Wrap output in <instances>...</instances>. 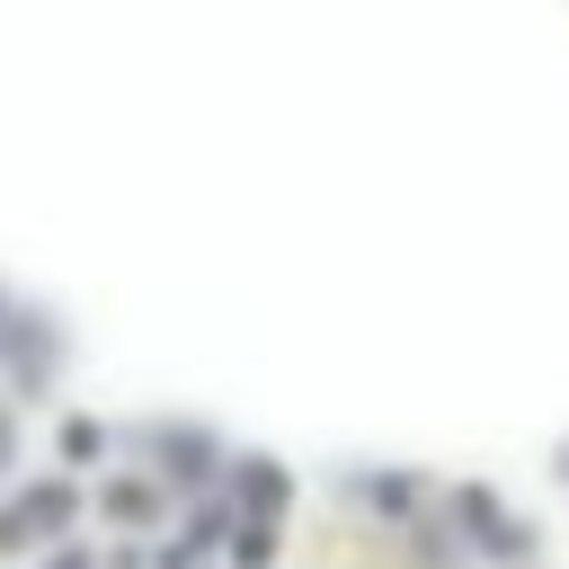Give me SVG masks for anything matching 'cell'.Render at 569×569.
Instances as JSON below:
<instances>
[{
  "label": "cell",
  "mask_w": 569,
  "mask_h": 569,
  "mask_svg": "<svg viewBox=\"0 0 569 569\" xmlns=\"http://www.w3.org/2000/svg\"><path fill=\"white\" fill-rule=\"evenodd\" d=\"M0 462H9V418H0Z\"/></svg>",
  "instance_id": "obj_7"
},
{
  "label": "cell",
  "mask_w": 569,
  "mask_h": 569,
  "mask_svg": "<svg viewBox=\"0 0 569 569\" xmlns=\"http://www.w3.org/2000/svg\"><path fill=\"white\" fill-rule=\"evenodd\" d=\"M231 489H240L258 516H276V507H284V471H276V462H240V471H231Z\"/></svg>",
  "instance_id": "obj_3"
},
{
  "label": "cell",
  "mask_w": 569,
  "mask_h": 569,
  "mask_svg": "<svg viewBox=\"0 0 569 569\" xmlns=\"http://www.w3.org/2000/svg\"><path fill=\"white\" fill-rule=\"evenodd\" d=\"M71 507H80V489H71V480H44V489H27V507H18V525H27V533H53V525H62Z\"/></svg>",
  "instance_id": "obj_2"
},
{
  "label": "cell",
  "mask_w": 569,
  "mask_h": 569,
  "mask_svg": "<svg viewBox=\"0 0 569 569\" xmlns=\"http://www.w3.org/2000/svg\"><path fill=\"white\" fill-rule=\"evenodd\" d=\"M347 507L400 516V507H418V480H409V471H347Z\"/></svg>",
  "instance_id": "obj_1"
},
{
  "label": "cell",
  "mask_w": 569,
  "mask_h": 569,
  "mask_svg": "<svg viewBox=\"0 0 569 569\" xmlns=\"http://www.w3.org/2000/svg\"><path fill=\"white\" fill-rule=\"evenodd\" d=\"M107 507H116L124 525H151V480H116V489H107Z\"/></svg>",
  "instance_id": "obj_4"
},
{
  "label": "cell",
  "mask_w": 569,
  "mask_h": 569,
  "mask_svg": "<svg viewBox=\"0 0 569 569\" xmlns=\"http://www.w3.org/2000/svg\"><path fill=\"white\" fill-rule=\"evenodd\" d=\"M98 445H107V436H98L89 418H71V427H62V462H98Z\"/></svg>",
  "instance_id": "obj_5"
},
{
  "label": "cell",
  "mask_w": 569,
  "mask_h": 569,
  "mask_svg": "<svg viewBox=\"0 0 569 569\" xmlns=\"http://www.w3.org/2000/svg\"><path fill=\"white\" fill-rule=\"evenodd\" d=\"M53 569H89V560H80V551H62V560H53Z\"/></svg>",
  "instance_id": "obj_6"
}]
</instances>
